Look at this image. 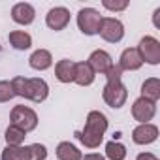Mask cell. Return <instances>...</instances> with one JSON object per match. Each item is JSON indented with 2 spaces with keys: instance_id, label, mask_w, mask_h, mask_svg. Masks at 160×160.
<instances>
[{
  "instance_id": "30bf717a",
  "label": "cell",
  "mask_w": 160,
  "mask_h": 160,
  "mask_svg": "<svg viewBox=\"0 0 160 160\" xmlns=\"http://www.w3.org/2000/svg\"><path fill=\"white\" fill-rule=\"evenodd\" d=\"M156 138H158V126L151 124V122L138 124L132 130V141L136 145H151L156 141Z\"/></svg>"
},
{
  "instance_id": "603a6c76",
  "label": "cell",
  "mask_w": 160,
  "mask_h": 160,
  "mask_svg": "<svg viewBox=\"0 0 160 160\" xmlns=\"http://www.w3.org/2000/svg\"><path fill=\"white\" fill-rule=\"evenodd\" d=\"M12 98H15V94H13V89H12V83L10 81H6V79H2L0 81V102H10Z\"/></svg>"
},
{
  "instance_id": "d6986e66",
  "label": "cell",
  "mask_w": 160,
  "mask_h": 160,
  "mask_svg": "<svg viewBox=\"0 0 160 160\" xmlns=\"http://www.w3.org/2000/svg\"><path fill=\"white\" fill-rule=\"evenodd\" d=\"M57 158L58 160H81L83 158V154H81V151H79L73 143H70V141H60L58 145H57Z\"/></svg>"
},
{
  "instance_id": "d4e9b609",
  "label": "cell",
  "mask_w": 160,
  "mask_h": 160,
  "mask_svg": "<svg viewBox=\"0 0 160 160\" xmlns=\"http://www.w3.org/2000/svg\"><path fill=\"white\" fill-rule=\"evenodd\" d=\"M81 160H106V156H102L100 152H89V154H85Z\"/></svg>"
},
{
  "instance_id": "2e32d148",
  "label": "cell",
  "mask_w": 160,
  "mask_h": 160,
  "mask_svg": "<svg viewBox=\"0 0 160 160\" xmlns=\"http://www.w3.org/2000/svg\"><path fill=\"white\" fill-rule=\"evenodd\" d=\"M94 77L96 73L92 72V68L83 60V62H75V77H73V83H77L79 87H89L94 83Z\"/></svg>"
},
{
  "instance_id": "4fadbf2b",
  "label": "cell",
  "mask_w": 160,
  "mask_h": 160,
  "mask_svg": "<svg viewBox=\"0 0 160 160\" xmlns=\"http://www.w3.org/2000/svg\"><path fill=\"white\" fill-rule=\"evenodd\" d=\"M121 72H136L143 66V60L138 53L136 47H126L122 53H121V58H119V64Z\"/></svg>"
},
{
  "instance_id": "83f0119b",
  "label": "cell",
  "mask_w": 160,
  "mask_h": 160,
  "mask_svg": "<svg viewBox=\"0 0 160 160\" xmlns=\"http://www.w3.org/2000/svg\"><path fill=\"white\" fill-rule=\"evenodd\" d=\"M0 53H2V45H0Z\"/></svg>"
},
{
  "instance_id": "277c9868",
  "label": "cell",
  "mask_w": 160,
  "mask_h": 160,
  "mask_svg": "<svg viewBox=\"0 0 160 160\" xmlns=\"http://www.w3.org/2000/svg\"><path fill=\"white\" fill-rule=\"evenodd\" d=\"M10 121H12L13 126L21 128L25 134H28V132L38 128V115L28 106H15L12 109V113H10Z\"/></svg>"
},
{
  "instance_id": "ba28073f",
  "label": "cell",
  "mask_w": 160,
  "mask_h": 160,
  "mask_svg": "<svg viewBox=\"0 0 160 160\" xmlns=\"http://www.w3.org/2000/svg\"><path fill=\"white\" fill-rule=\"evenodd\" d=\"M156 115V104L145 98H136L132 104V117L134 121H138L139 124H145L149 121H152V117Z\"/></svg>"
},
{
  "instance_id": "7a4b0ae2",
  "label": "cell",
  "mask_w": 160,
  "mask_h": 160,
  "mask_svg": "<svg viewBox=\"0 0 160 160\" xmlns=\"http://www.w3.org/2000/svg\"><path fill=\"white\" fill-rule=\"evenodd\" d=\"M12 89L15 96H21L25 100H30L34 104H42L49 96V85L42 77H23L15 75L12 79Z\"/></svg>"
},
{
  "instance_id": "ffe728a7",
  "label": "cell",
  "mask_w": 160,
  "mask_h": 160,
  "mask_svg": "<svg viewBox=\"0 0 160 160\" xmlns=\"http://www.w3.org/2000/svg\"><path fill=\"white\" fill-rule=\"evenodd\" d=\"M25 138H27V134H25L21 128L13 126V124H10V126L6 128V132H4V139H6V143H8L10 147H19V145H23V143H25Z\"/></svg>"
},
{
  "instance_id": "484cf974",
  "label": "cell",
  "mask_w": 160,
  "mask_h": 160,
  "mask_svg": "<svg viewBox=\"0 0 160 160\" xmlns=\"http://www.w3.org/2000/svg\"><path fill=\"white\" fill-rule=\"evenodd\" d=\"M136 160H158V156H154L152 152H139Z\"/></svg>"
},
{
  "instance_id": "8992f818",
  "label": "cell",
  "mask_w": 160,
  "mask_h": 160,
  "mask_svg": "<svg viewBox=\"0 0 160 160\" xmlns=\"http://www.w3.org/2000/svg\"><path fill=\"white\" fill-rule=\"evenodd\" d=\"M98 34L108 43H119L124 38V25L115 17H102Z\"/></svg>"
},
{
  "instance_id": "5b68a950",
  "label": "cell",
  "mask_w": 160,
  "mask_h": 160,
  "mask_svg": "<svg viewBox=\"0 0 160 160\" xmlns=\"http://www.w3.org/2000/svg\"><path fill=\"white\" fill-rule=\"evenodd\" d=\"M100 23H102V15L94 8H81L77 12V27H79V30H81L85 36L98 34Z\"/></svg>"
},
{
  "instance_id": "5bb4252c",
  "label": "cell",
  "mask_w": 160,
  "mask_h": 160,
  "mask_svg": "<svg viewBox=\"0 0 160 160\" xmlns=\"http://www.w3.org/2000/svg\"><path fill=\"white\" fill-rule=\"evenodd\" d=\"M28 66L36 72H45L53 66V55L47 49H36L28 58Z\"/></svg>"
},
{
  "instance_id": "3957f363",
  "label": "cell",
  "mask_w": 160,
  "mask_h": 160,
  "mask_svg": "<svg viewBox=\"0 0 160 160\" xmlns=\"http://www.w3.org/2000/svg\"><path fill=\"white\" fill-rule=\"evenodd\" d=\"M106 87L102 91V98L104 102L113 108V109H121L126 100H128V91L122 83V72L117 64H113L108 72H106Z\"/></svg>"
},
{
  "instance_id": "6da1fadb",
  "label": "cell",
  "mask_w": 160,
  "mask_h": 160,
  "mask_svg": "<svg viewBox=\"0 0 160 160\" xmlns=\"http://www.w3.org/2000/svg\"><path fill=\"white\" fill-rule=\"evenodd\" d=\"M108 117L98 111V109H92L89 111L87 115V121H85V128L75 132V138L79 139V143L85 145L87 149H96L100 147V143L104 141V136H106V130H108Z\"/></svg>"
},
{
  "instance_id": "e0dca14e",
  "label": "cell",
  "mask_w": 160,
  "mask_h": 160,
  "mask_svg": "<svg viewBox=\"0 0 160 160\" xmlns=\"http://www.w3.org/2000/svg\"><path fill=\"white\" fill-rule=\"evenodd\" d=\"M8 42L15 51H27L32 47V36L25 30H12L8 34Z\"/></svg>"
},
{
  "instance_id": "44dd1931",
  "label": "cell",
  "mask_w": 160,
  "mask_h": 160,
  "mask_svg": "<svg viewBox=\"0 0 160 160\" xmlns=\"http://www.w3.org/2000/svg\"><path fill=\"white\" fill-rule=\"evenodd\" d=\"M106 158H109V160H124L126 158V147L121 141H108L106 143Z\"/></svg>"
},
{
  "instance_id": "7402d4cb",
  "label": "cell",
  "mask_w": 160,
  "mask_h": 160,
  "mask_svg": "<svg viewBox=\"0 0 160 160\" xmlns=\"http://www.w3.org/2000/svg\"><path fill=\"white\" fill-rule=\"evenodd\" d=\"M28 152H30V160H45L47 158V147L42 143L28 145Z\"/></svg>"
},
{
  "instance_id": "8fae6325",
  "label": "cell",
  "mask_w": 160,
  "mask_h": 160,
  "mask_svg": "<svg viewBox=\"0 0 160 160\" xmlns=\"http://www.w3.org/2000/svg\"><path fill=\"white\" fill-rule=\"evenodd\" d=\"M12 19L17 23V25H23V27H28L34 23L36 19V10L32 4L28 2H19L12 8Z\"/></svg>"
},
{
  "instance_id": "cb8c5ba5",
  "label": "cell",
  "mask_w": 160,
  "mask_h": 160,
  "mask_svg": "<svg viewBox=\"0 0 160 160\" xmlns=\"http://www.w3.org/2000/svg\"><path fill=\"white\" fill-rule=\"evenodd\" d=\"M102 6H104L106 10H109V12H122V10H126V8H128V2H126V0H121V2H113V0H104Z\"/></svg>"
},
{
  "instance_id": "4316f807",
  "label": "cell",
  "mask_w": 160,
  "mask_h": 160,
  "mask_svg": "<svg viewBox=\"0 0 160 160\" xmlns=\"http://www.w3.org/2000/svg\"><path fill=\"white\" fill-rule=\"evenodd\" d=\"M158 15H160V8H156V10H154V15H152V21H154V27H156V28H160V27H158Z\"/></svg>"
},
{
  "instance_id": "9c48e42d",
  "label": "cell",
  "mask_w": 160,
  "mask_h": 160,
  "mask_svg": "<svg viewBox=\"0 0 160 160\" xmlns=\"http://www.w3.org/2000/svg\"><path fill=\"white\" fill-rule=\"evenodd\" d=\"M70 10H66V8H62V6H55V8H51L49 12H47V15H45V25L51 28V30H55V32H58V30H64L68 25H70Z\"/></svg>"
},
{
  "instance_id": "9a60e30c",
  "label": "cell",
  "mask_w": 160,
  "mask_h": 160,
  "mask_svg": "<svg viewBox=\"0 0 160 160\" xmlns=\"http://www.w3.org/2000/svg\"><path fill=\"white\" fill-rule=\"evenodd\" d=\"M55 77L60 83H73L75 77V62L70 58H62L55 64Z\"/></svg>"
},
{
  "instance_id": "7c38bea8",
  "label": "cell",
  "mask_w": 160,
  "mask_h": 160,
  "mask_svg": "<svg viewBox=\"0 0 160 160\" xmlns=\"http://www.w3.org/2000/svg\"><path fill=\"white\" fill-rule=\"evenodd\" d=\"M87 64L92 68L94 73H104V75H106V72L113 66V58H111V55H109L108 51H104V49H96V51L91 53Z\"/></svg>"
},
{
  "instance_id": "ac0fdd59",
  "label": "cell",
  "mask_w": 160,
  "mask_h": 160,
  "mask_svg": "<svg viewBox=\"0 0 160 160\" xmlns=\"http://www.w3.org/2000/svg\"><path fill=\"white\" fill-rule=\"evenodd\" d=\"M141 98L151 100V102H158L160 98V79L158 77H149L141 85Z\"/></svg>"
},
{
  "instance_id": "52a82bcc",
  "label": "cell",
  "mask_w": 160,
  "mask_h": 160,
  "mask_svg": "<svg viewBox=\"0 0 160 160\" xmlns=\"http://www.w3.org/2000/svg\"><path fill=\"white\" fill-rule=\"evenodd\" d=\"M136 49H138L143 62H147L151 66L160 64V42L154 36H143Z\"/></svg>"
}]
</instances>
